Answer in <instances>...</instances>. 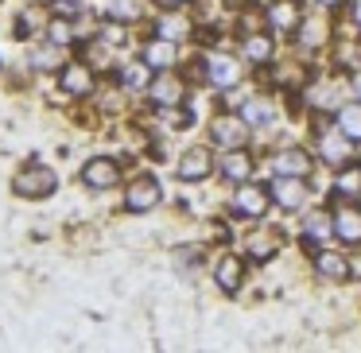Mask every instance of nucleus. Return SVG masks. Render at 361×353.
Masks as SVG:
<instances>
[{
	"label": "nucleus",
	"mask_w": 361,
	"mask_h": 353,
	"mask_svg": "<svg viewBox=\"0 0 361 353\" xmlns=\"http://www.w3.org/2000/svg\"><path fill=\"white\" fill-rule=\"evenodd\" d=\"M322 4H334V0H322Z\"/></svg>",
	"instance_id": "34"
},
{
	"label": "nucleus",
	"mask_w": 361,
	"mask_h": 353,
	"mask_svg": "<svg viewBox=\"0 0 361 353\" xmlns=\"http://www.w3.org/2000/svg\"><path fill=\"white\" fill-rule=\"evenodd\" d=\"M314 105H338V89H330V86L314 89Z\"/></svg>",
	"instance_id": "26"
},
{
	"label": "nucleus",
	"mask_w": 361,
	"mask_h": 353,
	"mask_svg": "<svg viewBox=\"0 0 361 353\" xmlns=\"http://www.w3.org/2000/svg\"><path fill=\"white\" fill-rule=\"evenodd\" d=\"M307 233H311V237H326L330 225H326L322 218H311V221H307Z\"/></svg>",
	"instance_id": "28"
},
{
	"label": "nucleus",
	"mask_w": 361,
	"mask_h": 353,
	"mask_svg": "<svg viewBox=\"0 0 361 353\" xmlns=\"http://www.w3.org/2000/svg\"><path fill=\"white\" fill-rule=\"evenodd\" d=\"M32 63L39 66V70H51V66L63 63V55H59L55 47H35V51H32Z\"/></svg>",
	"instance_id": "20"
},
{
	"label": "nucleus",
	"mask_w": 361,
	"mask_h": 353,
	"mask_svg": "<svg viewBox=\"0 0 361 353\" xmlns=\"http://www.w3.org/2000/svg\"><path fill=\"white\" fill-rule=\"evenodd\" d=\"M241 117H245V125H268V120H272V105L268 101H245Z\"/></svg>",
	"instance_id": "15"
},
{
	"label": "nucleus",
	"mask_w": 361,
	"mask_h": 353,
	"mask_svg": "<svg viewBox=\"0 0 361 353\" xmlns=\"http://www.w3.org/2000/svg\"><path fill=\"white\" fill-rule=\"evenodd\" d=\"M218 283H221V291H237V283H241V260L237 256H226L218 264Z\"/></svg>",
	"instance_id": "13"
},
{
	"label": "nucleus",
	"mask_w": 361,
	"mask_h": 353,
	"mask_svg": "<svg viewBox=\"0 0 361 353\" xmlns=\"http://www.w3.org/2000/svg\"><path fill=\"white\" fill-rule=\"evenodd\" d=\"M272 24H276V27H291V24H295V8H291L288 0L272 8Z\"/></svg>",
	"instance_id": "23"
},
{
	"label": "nucleus",
	"mask_w": 361,
	"mask_h": 353,
	"mask_svg": "<svg viewBox=\"0 0 361 353\" xmlns=\"http://www.w3.org/2000/svg\"><path fill=\"white\" fill-rule=\"evenodd\" d=\"M272 194H276V202H280V206H299L307 190H303V182H299V179H280Z\"/></svg>",
	"instance_id": "11"
},
{
	"label": "nucleus",
	"mask_w": 361,
	"mask_h": 353,
	"mask_svg": "<svg viewBox=\"0 0 361 353\" xmlns=\"http://www.w3.org/2000/svg\"><path fill=\"white\" fill-rule=\"evenodd\" d=\"M63 89L66 94H90V89H94V74H90L82 63H71L63 70Z\"/></svg>",
	"instance_id": "5"
},
{
	"label": "nucleus",
	"mask_w": 361,
	"mask_h": 353,
	"mask_svg": "<svg viewBox=\"0 0 361 353\" xmlns=\"http://www.w3.org/2000/svg\"><path fill=\"white\" fill-rule=\"evenodd\" d=\"M334 229H338V237H345V241H361V213L357 210H342Z\"/></svg>",
	"instance_id": "14"
},
{
	"label": "nucleus",
	"mask_w": 361,
	"mask_h": 353,
	"mask_svg": "<svg viewBox=\"0 0 361 353\" xmlns=\"http://www.w3.org/2000/svg\"><path fill=\"white\" fill-rule=\"evenodd\" d=\"M109 12H113L117 20H133V16H136V0H113Z\"/></svg>",
	"instance_id": "25"
},
{
	"label": "nucleus",
	"mask_w": 361,
	"mask_h": 353,
	"mask_svg": "<svg viewBox=\"0 0 361 353\" xmlns=\"http://www.w3.org/2000/svg\"><path fill=\"white\" fill-rule=\"evenodd\" d=\"M319 272H322V275H334V280H342L350 268H345V260L334 256V252H319Z\"/></svg>",
	"instance_id": "18"
},
{
	"label": "nucleus",
	"mask_w": 361,
	"mask_h": 353,
	"mask_svg": "<svg viewBox=\"0 0 361 353\" xmlns=\"http://www.w3.org/2000/svg\"><path fill=\"white\" fill-rule=\"evenodd\" d=\"M338 190H342V194H357L361 190V171H345L342 179H338Z\"/></svg>",
	"instance_id": "24"
},
{
	"label": "nucleus",
	"mask_w": 361,
	"mask_h": 353,
	"mask_svg": "<svg viewBox=\"0 0 361 353\" xmlns=\"http://www.w3.org/2000/svg\"><path fill=\"white\" fill-rule=\"evenodd\" d=\"M210 156H206V151L202 148H195V151H187V156H183L179 159V175H183V179H190V182H195V179H206V175H210Z\"/></svg>",
	"instance_id": "4"
},
{
	"label": "nucleus",
	"mask_w": 361,
	"mask_h": 353,
	"mask_svg": "<svg viewBox=\"0 0 361 353\" xmlns=\"http://www.w3.org/2000/svg\"><path fill=\"white\" fill-rule=\"evenodd\" d=\"M221 167H226V175H233V179H245V175H249V156H241V151H229V156L221 159Z\"/></svg>",
	"instance_id": "19"
},
{
	"label": "nucleus",
	"mask_w": 361,
	"mask_h": 353,
	"mask_svg": "<svg viewBox=\"0 0 361 353\" xmlns=\"http://www.w3.org/2000/svg\"><path fill=\"white\" fill-rule=\"evenodd\" d=\"M322 156L330 159V163H342L345 156H350V136L338 128V132H330L326 140H322Z\"/></svg>",
	"instance_id": "10"
},
{
	"label": "nucleus",
	"mask_w": 361,
	"mask_h": 353,
	"mask_svg": "<svg viewBox=\"0 0 361 353\" xmlns=\"http://www.w3.org/2000/svg\"><path fill=\"white\" fill-rule=\"evenodd\" d=\"M214 136H218L221 144H229V148H237V144L249 136V125H241V120H233V117H221L218 125H214Z\"/></svg>",
	"instance_id": "7"
},
{
	"label": "nucleus",
	"mask_w": 361,
	"mask_h": 353,
	"mask_svg": "<svg viewBox=\"0 0 361 353\" xmlns=\"http://www.w3.org/2000/svg\"><path fill=\"white\" fill-rule=\"evenodd\" d=\"M237 206H241L245 213H252V218H257V213H264V194H260L257 187H245L241 194H237Z\"/></svg>",
	"instance_id": "17"
},
{
	"label": "nucleus",
	"mask_w": 361,
	"mask_h": 353,
	"mask_svg": "<svg viewBox=\"0 0 361 353\" xmlns=\"http://www.w3.org/2000/svg\"><path fill=\"white\" fill-rule=\"evenodd\" d=\"M152 97H156L159 105H179V97H183L179 78H175V74H159V78L152 82Z\"/></svg>",
	"instance_id": "6"
},
{
	"label": "nucleus",
	"mask_w": 361,
	"mask_h": 353,
	"mask_svg": "<svg viewBox=\"0 0 361 353\" xmlns=\"http://www.w3.org/2000/svg\"><path fill=\"white\" fill-rule=\"evenodd\" d=\"M117 179H121V167H117V159H109V156H94L82 167V182H86V187L109 190V187H117Z\"/></svg>",
	"instance_id": "2"
},
{
	"label": "nucleus",
	"mask_w": 361,
	"mask_h": 353,
	"mask_svg": "<svg viewBox=\"0 0 361 353\" xmlns=\"http://www.w3.org/2000/svg\"><path fill=\"white\" fill-rule=\"evenodd\" d=\"M144 78H148V74H144V66H128V74H125V82H128V86H140Z\"/></svg>",
	"instance_id": "30"
},
{
	"label": "nucleus",
	"mask_w": 361,
	"mask_h": 353,
	"mask_svg": "<svg viewBox=\"0 0 361 353\" xmlns=\"http://www.w3.org/2000/svg\"><path fill=\"white\" fill-rule=\"evenodd\" d=\"M159 202V182L156 179H136L133 187L125 190V210L128 213H144Z\"/></svg>",
	"instance_id": "3"
},
{
	"label": "nucleus",
	"mask_w": 361,
	"mask_h": 353,
	"mask_svg": "<svg viewBox=\"0 0 361 353\" xmlns=\"http://www.w3.org/2000/svg\"><path fill=\"white\" fill-rule=\"evenodd\" d=\"M16 194L20 198H47V194H55V187H59V175L51 171L47 163H32V167H24V171L16 175Z\"/></svg>",
	"instance_id": "1"
},
{
	"label": "nucleus",
	"mask_w": 361,
	"mask_h": 353,
	"mask_svg": "<svg viewBox=\"0 0 361 353\" xmlns=\"http://www.w3.org/2000/svg\"><path fill=\"white\" fill-rule=\"evenodd\" d=\"M353 94L361 97V74H357V78H353Z\"/></svg>",
	"instance_id": "31"
},
{
	"label": "nucleus",
	"mask_w": 361,
	"mask_h": 353,
	"mask_svg": "<svg viewBox=\"0 0 361 353\" xmlns=\"http://www.w3.org/2000/svg\"><path fill=\"white\" fill-rule=\"evenodd\" d=\"M303 43H322V24H307V32H303Z\"/></svg>",
	"instance_id": "29"
},
{
	"label": "nucleus",
	"mask_w": 361,
	"mask_h": 353,
	"mask_svg": "<svg viewBox=\"0 0 361 353\" xmlns=\"http://www.w3.org/2000/svg\"><path fill=\"white\" fill-rule=\"evenodd\" d=\"M276 171H280V175H303L307 171L303 151H283V156L276 159Z\"/></svg>",
	"instance_id": "16"
},
{
	"label": "nucleus",
	"mask_w": 361,
	"mask_h": 353,
	"mask_svg": "<svg viewBox=\"0 0 361 353\" xmlns=\"http://www.w3.org/2000/svg\"><path fill=\"white\" fill-rule=\"evenodd\" d=\"M245 55H249L252 63H264V58L272 55V43H268V39H260V35H257V39H249V43H245Z\"/></svg>",
	"instance_id": "21"
},
{
	"label": "nucleus",
	"mask_w": 361,
	"mask_h": 353,
	"mask_svg": "<svg viewBox=\"0 0 361 353\" xmlns=\"http://www.w3.org/2000/svg\"><path fill=\"white\" fill-rule=\"evenodd\" d=\"M51 39L55 43H71L74 35H71V24H51Z\"/></svg>",
	"instance_id": "27"
},
{
	"label": "nucleus",
	"mask_w": 361,
	"mask_h": 353,
	"mask_svg": "<svg viewBox=\"0 0 361 353\" xmlns=\"http://www.w3.org/2000/svg\"><path fill=\"white\" fill-rule=\"evenodd\" d=\"M144 58H148V66H156V70H167V66L175 63V47H171V39H156V43H148Z\"/></svg>",
	"instance_id": "9"
},
{
	"label": "nucleus",
	"mask_w": 361,
	"mask_h": 353,
	"mask_svg": "<svg viewBox=\"0 0 361 353\" xmlns=\"http://www.w3.org/2000/svg\"><path fill=\"white\" fill-rule=\"evenodd\" d=\"M167 4H179V0H167Z\"/></svg>",
	"instance_id": "33"
},
{
	"label": "nucleus",
	"mask_w": 361,
	"mask_h": 353,
	"mask_svg": "<svg viewBox=\"0 0 361 353\" xmlns=\"http://www.w3.org/2000/svg\"><path fill=\"white\" fill-rule=\"evenodd\" d=\"M210 78L218 82V86H233V82L241 78V66L229 55H218V58H210Z\"/></svg>",
	"instance_id": "8"
},
{
	"label": "nucleus",
	"mask_w": 361,
	"mask_h": 353,
	"mask_svg": "<svg viewBox=\"0 0 361 353\" xmlns=\"http://www.w3.org/2000/svg\"><path fill=\"white\" fill-rule=\"evenodd\" d=\"M159 32H164V39H179V35H187V20L167 16V20H159Z\"/></svg>",
	"instance_id": "22"
},
{
	"label": "nucleus",
	"mask_w": 361,
	"mask_h": 353,
	"mask_svg": "<svg viewBox=\"0 0 361 353\" xmlns=\"http://www.w3.org/2000/svg\"><path fill=\"white\" fill-rule=\"evenodd\" d=\"M338 128H342L350 140H361V105H342V109H338Z\"/></svg>",
	"instance_id": "12"
},
{
	"label": "nucleus",
	"mask_w": 361,
	"mask_h": 353,
	"mask_svg": "<svg viewBox=\"0 0 361 353\" xmlns=\"http://www.w3.org/2000/svg\"><path fill=\"white\" fill-rule=\"evenodd\" d=\"M357 20H361V0H357Z\"/></svg>",
	"instance_id": "32"
}]
</instances>
